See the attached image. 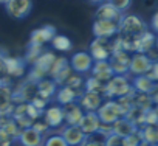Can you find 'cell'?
<instances>
[{
  "label": "cell",
  "instance_id": "obj_40",
  "mask_svg": "<svg viewBox=\"0 0 158 146\" xmlns=\"http://www.w3.org/2000/svg\"><path fill=\"white\" fill-rule=\"evenodd\" d=\"M81 146H106L104 140H96V138H92V137H87Z\"/></svg>",
  "mask_w": 158,
  "mask_h": 146
},
{
  "label": "cell",
  "instance_id": "obj_30",
  "mask_svg": "<svg viewBox=\"0 0 158 146\" xmlns=\"http://www.w3.org/2000/svg\"><path fill=\"white\" fill-rule=\"evenodd\" d=\"M51 45H53L56 50H59V51H70L71 47H73L71 41H70L67 36H62V34H56V36L53 37V41H51Z\"/></svg>",
  "mask_w": 158,
  "mask_h": 146
},
{
  "label": "cell",
  "instance_id": "obj_4",
  "mask_svg": "<svg viewBox=\"0 0 158 146\" xmlns=\"http://www.w3.org/2000/svg\"><path fill=\"white\" fill-rule=\"evenodd\" d=\"M130 54L129 51L123 50L118 39L113 41V53L109 59L110 67L113 70V75H124V73L129 71V64H130Z\"/></svg>",
  "mask_w": 158,
  "mask_h": 146
},
{
  "label": "cell",
  "instance_id": "obj_22",
  "mask_svg": "<svg viewBox=\"0 0 158 146\" xmlns=\"http://www.w3.org/2000/svg\"><path fill=\"white\" fill-rule=\"evenodd\" d=\"M56 86H57V84H56L53 79L45 78V79H42V81L37 83L36 95L40 97V98H44V100H47V101H50V98H51L53 95H56V92H57Z\"/></svg>",
  "mask_w": 158,
  "mask_h": 146
},
{
  "label": "cell",
  "instance_id": "obj_21",
  "mask_svg": "<svg viewBox=\"0 0 158 146\" xmlns=\"http://www.w3.org/2000/svg\"><path fill=\"white\" fill-rule=\"evenodd\" d=\"M14 101H13V90L10 86H5L0 89V114H13L14 110Z\"/></svg>",
  "mask_w": 158,
  "mask_h": 146
},
{
  "label": "cell",
  "instance_id": "obj_26",
  "mask_svg": "<svg viewBox=\"0 0 158 146\" xmlns=\"http://www.w3.org/2000/svg\"><path fill=\"white\" fill-rule=\"evenodd\" d=\"M146 112H147V110H144V109H139V107L132 106V109L126 114V118H127L135 127L141 129V127L146 124Z\"/></svg>",
  "mask_w": 158,
  "mask_h": 146
},
{
  "label": "cell",
  "instance_id": "obj_32",
  "mask_svg": "<svg viewBox=\"0 0 158 146\" xmlns=\"http://www.w3.org/2000/svg\"><path fill=\"white\" fill-rule=\"evenodd\" d=\"M44 53V48L42 45H36V44H30L28 50H27V54H25V62L28 64H34L36 59Z\"/></svg>",
  "mask_w": 158,
  "mask_h": 146
},
{
  "label": "cell",
  "instance_id": "obj_47",
  "mask_svg": "<svg viewBox=\"0 0 158 146\" xmlns=\"http://www.w3.org/2000/svg\"><path fill=\"white\" fill-rule=\"evenodd\" d=\"M6 2H8V0H0V3H2V5H5Z\"/></svg>",
  "mask_w": 158,
  "mask_h": 146
},
{
  "label": "cell",
  "instance_id": "obj_33",
  "mask_svg": "<svg viewBox=\"0 0 158 146\" xmlns=\"http://www.w3.org/2000/svg\"><path fill=\"white\" fill-rule=\"evenodd\" d=\"M44 146H68L60 134H51L44 138Z\"/></svg>",
  "mask_w": 158,
  "mask_h": 146
},
{
  "label": "cell",
  "instance_id": "obj_8",
  "mask_svg": "<svg viewBox=\"0 0 158 146\" xmlns=\"http://www.w3.org/2000/svg\"><path fill=\"white\" fill-rule=\"evenodd\" d=\"M93 58L90 56V53L87 51H77L71 56L70 59V65L73 68L74 73H79V75H82V73H87L92 70L93 67Z\"/></svg>",
  "mask_w": 158,
  "mask_h": 146
},
{
  "label": "cell",
  "instance_id": "obj_10",
  "mask_svg": "<svg viewBox=\"0 0 158 146\" xmlns=\"http://www.w3.org/2000/svg\"><path fill=\"white\" fill-rule=\"evenodd\" d=\"M92 30H93L95 37L112 39L115 34H118V22H113V20H102V19H95Z\"/></svg>",
  "mask_w": 158,
  "mask_h": 146
},
{
  "label": "cell",
  "instance_id": "obj_50",
  "mask_svg": "<svg viewBox=\"0 0 158 146\" xmlns=\"http://www.w3.org/2000/svg\"><path fill=\"white\" fill-rule=\"evenodd\" d=\"M155 146H158V144H155Z\"/></svg>",
  "mask_w": 158,
  "mask_h": 146
},
{
  "label": "cell",
  "instance_id": "obj_43",
  "mask_svg": "<svg viewBox=\"0 0 158 146\" xmlns=\"http://www.w3.org/2000/svg\"><path fill=\"white\" fill-rule=\"evenodd\" d=\"M150 27H152V30H153V31H156V33H158V8H156L155 14L152 16V20H150Z\"/></svg>",
  "mask_w": 158,
  "mask_h": 146
},
{
  "label": "cell",
  "instance_id": "obj_49",
  "mask_svg": "<svg viewBox=\"0 0 158 146\" xmlns=\"http://www.w3.org/2000/svg\"><path fill=\"white\" fill-rule=\"evenodd\" d=\"M141 146H150V144H147V143H144V141H143V143H141Z\"/></svg>",
  "mask_w": 158,
  "mask_h": 146
},
{
  "label": "cell",
  "instance_id": "obj_24",
  "mask_svg": "<svg viewBox=\"0 0 158 146\" xmlns=\"http://www.w3.org/2000/svg\"><path fill=\"white\" fill-rule=\"evenodd\" d=\"M112 129H113V134H116V135H119V137L124 138V137L133 134L138 127H135L126 117H121V118H118V120L112 124Z\"/></svg>",
  "mask_w": 158,
  "mask_h": 146
},
{
  "label": "cell",
  "instance_id": "obj_17",
  "mask_svg": "<svg viewBox=\"0 0 158 146\" xmlns=\"http://www.w3.org/2000/svg\"><path fill=\"white\" fill-rule=\"evenodd\" d=\"M19 141L22 146H44V135L31 126L22 129L19 135Z\"/></svg>",
  "mask_w": 158,
  "mask_h": 146
},
{
  "label": "cell",
  "instance_id": "obj_15",
  "mask_svg": "<svg viewBox=\"0 0 158 146\" xmlns=\"http://www.w3.org/2000/svg\"><path fill=\"white\" fill-rule=\"evenodd\" d=\"M92 76L96 78L101 83H109L115 75H113V70L110 67L109 61H95L93 67H92Z\"/></svg>",
  "mask_w": 158,
  "mask_h": 146
},
{
  "label": "cell",
  "instance_id": "obj_36",
  "mask_svg": "<svg viewBox=\"0 0 158 146\" xmlns=\"http://www.w3.org/2000/svg\"><path fill=\"white\" fill-rule=\"evenodd\" d=\"M104 143L106 146H124V138L116 134H112L107 138H104Z\"/></svg>",
  "mask_w": 158,
  "mask_h": 146
},
{
  "label": "cell",
  "instance_id": "obj_20",
  "mask_svg": "<svg viewBox=\"0 0 158 146\" xmlns=\"http://www.w3.org/2000/svg\"><path fill=\"white\" fill-rule=\"evenodd\" d=\"M25 59L22 58H10L6 56V70L10 78H20L25 73Z\"/></svg>",
  "mask_w": 158,
  "mask_h": 146
},
{
  "label": "cell",
  "instance_id": "obj_14",
  "mask_svg": "<svg viewBox=\"0 0 158 146\" xmlns=\"http://www.w3.org/2000/svg\"><path fill=\"white\" fill-rule=\"evenodd\" d=\"M84 115H85V112L82 110V107L77 103H71V104L64 106V120H65L67 126H79Z\"/></svg>",
  "mask_w": 158,
  "mask_h": 146
},
{
  "label": "cell",
  "instance_id": "obj_46",
  "mask_svg": "<svg viewBox=\"0 0 158 146\" xmlns=\"http://www.w3.org/2000/svg\"><path fill=\"white\" fill-rule=\"evenodd\" d=\"M90 2H93V3H99V2H102V0H90Z\"/></svg>",
  "mask_w": 158,
  "mask_h": 146
},
{
  "label": "cell",
  "instance_id": "obj_28",
  "mask_svg": "<svg viewBox=\"0 0 158 146\" xmlns=\"http://www.w3.org/2000/svg\"><path fill=\"white\" fill-rule=\"evenodd\" d=\"M153 84H155V83H153L152 79H149L146 75H143V76H136V78L133 79L132 87H133V90L138 92V93H149V92L152 90Z\"/></svg>",
  "mask_w": 158,
  "mask_h": 146
},
{
  "label": "cell",
  "instance_id": "obj_42",
  "mask_svg": "<svg viewBox=\"0 0 158 146\" xmlns=\"http://www.w3.org/2000/svg\"><path fill=\"white\" fill-rule=\"evenodd\" d=\"M149 97H150L152 103H153L155 106H158V84H153L152 90L149 92Z\"/></svg>",
  "mask_w": 158,
  "mask_h": 146
},
{
  "label": "cell",
  "instance_id": "obj_29",
  "mask_svg": "<svg viewBox=\"0 0 158 146\" xmlns=\"http://www.w3.org/2000/svg\"><path fill=\"white\" fill-rule=\"evenodd\" d=\"M132 101H133L135 107H139V109H144V110H149L153 106L149 93H138V92H135L133 97H132Z\"/></svg>",
  "mask_w": 158,
  "mask_h": 146
},
{
  "label": "cell",
  "instance_id": "obj_38",
  "mask_svg": "<svg viewBox=\"0 0 158 146\" xmlns=\"http://www.w3.org/2000/svg\"><path fill=\"white\" fill-rule=\"evenodd\" d=\"M13 138L2 129V127H0V146H13Z\"/></svg>",
  "mask_w": 158,
  "mask_h": 146
},
{
  "label": "cell",
  "instance_id": "obj_6",
  "mask_svg": "<svg viewBox=\"0 0 158 146\" xmlns=\"http://www.w3.org/2000/svg\"><path fill=\"white\" fill-rule=\"evenodd\" d=\"M96 114L99 117V121L106 123V124H113L118 118L124 117L123 109L119 107L118 101H115V100H109V101L102 103Z\"/></svg>",
  "mask_w": 158,
  "mask_h": 146
},
{
  "label": "cell",
  "instance_id": "obj_7",
  "mask_svg": "<svg viewBox=\"0 0 158 146\" xmlns=\"http://www.w3.org/2000/svg\"><path fill=\"white\" fill-rule=\"evenodd\" d=\"M5 10L13 19H25L33 10V0H8L5 3Z\"/></svg>",
  "mask_w": 158,
  "mask_h": 146
},
{
  "label": "cell",
  "instance_id": "obj_16",
  "mask_svg": "<svg viewBox=\"0 0 158 146\" xmlns=\"http://www.w3.org/2000/svg\"><path fill=\"white\" fill-rule=\"evenodd\" d=\"M99 126H101V121L96 112H85L82 121L79 123V127L82 129V132L87 137H93L95 134H98Z\"/></svg>",
  "mask_w": 158,
  "mask_h": 146
},
{
  "label": "cell",
  "instance_id": "obj_45",
  "mask_svg": "<svg viewBox=\"0 0 158 146\" xmlns=\"http://www.w3.org/2000/svg\"><path fill=\"white\" fill-rule=\"evenodd\" d=\"M152 110H153V117H155V124H158V106L152 107Z\"/></svg>",
  "mask_w": 158,
  "mask_h": 146
},
{
  "label": "cell",
  "instance_id": "obj_11",
  "mask_svg": "<svg viewBox=\"0 0 158 146\" xmlns=\"http://www.w3.org/2000/svg\"><path fill=\"white\" fill-rule=\"evenodd\" d=\"M54 36H56V28L53 25H44V27H39V28L31 31L30 44H36V45L44 47L45 44L51 42Z\"/></svg>",
  "mask_w": 158,
  "mask_h": 146
},
{
  "label": "cell",
  "instance_id": "obj_37",
  "mask_svg": "<svg viewBox=\"0 0 158 146\" xmlns=\"http://www.w3.org/2000/svg\"><path fill=\"white\" fill-rule=\"evenodd\" d=\"M146 76H147L149 79H152L153 83H158V61H153V62H152L149 71L146 73Z\"/></svg>",
  "mask_w": 158,
  "mask_h": 146
},
{
  "label": "cell",
  "instance_id": "obj_18",
  "mask_svg": "<svg viewBox=\"0 0 158 146\" xmlns=\"http://www.w3.org/2000/svg\"><path fill=\"white\" fill-rule=\"evenodd\" d=\"M95 17L96 19H102V20H113V22H118L123 19V13H119L110 2H104L98 6L96 13H95Z\"/></svg>",
  "mask_w": 158,
  "mask_h": 146
},
{
  "label": "cell",
  "instance_id": "obj_41",
  "mask_svg": "<svg viewBox=\"0 0 158 146\" xmlns=\"http://www.w3.org/2000/svg\"><path fill=\"white\" fill-rule=\"evenodd\" d=\"M33 127H34V129H36L37 132H40L42 135H44V134H45V132L48 131V124H47V123H45L44 120H37V121H36V123L33 124Z\"/></svg>",
  "mask_w": 158,
  "mask_h": 146
},
{
  "label": "cell",
  "instance_id": "obj_35",
  "mask_svg": "<svg viewBox=\"0 0 158 146\" xmlns=\"http://www.w3.org/2000/svg\"><path fill=\"white\" fill-rule=\"evenodd\" d=\"M107 2H110L119 13L127 11L130 8V5H132V0H107Z\"/></svg>",
  "mask_w": 158,
  "mask_h": 146
},
{
  "label": "cell",
  "instance_id": "obj_31",
  "mask_svg": "<svg viewBox=\"0 0 158 146\" xmlns=\"http://www.w3.org/2000/svg\"><path fill=\"white\" fill-rule=\"evenodd\" d=\"M85 90L92 93H98V95H106V84L92 76L85 81Z\"/></svg>",
  "mask_w": 158,
  "mask_h": 146
},
{
  "label": "cell",
  "instance_id": "obj_5",
  "mask_svg": "<svg viewBox=\"0 0 158 146\" xmlns=\"http://www.w3.org/2000/svg\"><path fill=\"white\" fill-rule=\"evenodd\" d=\"M113 53V41L106 37H95L90 44V56L93 61H109Z\"/></svg>",
  "mask_w": 158,
  "mask_h": 146
},
{
  "label": "cell",
  "instance_id": "obj_48",
  "mask_svg": "<svg viewBox=\"0 0 158 146\" xmlns=\"http://www.w3.org/2000/svg\"><path fill=\"white\" fill-rule=\"evenodd\" d=\"M155 48L158 50V37H156V42H155Z\"/></svg>",
  "mask_w": 158,
  "mask_h": 146
},
{
  "label": "cell",
  "instance_id": "obj_25",
  "mask_svg": "<svg viewBox=\"0 0 158 146\" xmlns=\"http://www.w3.org/2000/svg\"><path fill=\"white\" fill-rule=\"evenodd\" d=\"M77 98H79V93H77L76 90H73L71 87H68V86H62V87L56 92V100H57V103L62 104V106L76 103Z\"/></svg>",
  "mask_w": 158,
  "mask_h": 146
},
{
  "label": "cell",
  "instance_id": "obj_9",
  "mask_svg": "<svg viewBox=\"0 0 158 146\" xmlns=\"http://www.w3.org/2000/svg\"><path fill=\"white\" fill-rule=\"evenodd\" d=\"M152 59L144 54V53H135L130 58V64H129V71L135 76H143L149 71L150 65H152Z\"/></svg>",
  "mask_w": 158,
  "mask_h": 146
},
{
  "label": "cell",
  "instance_id": "obj_1",
  "mask_svg": "<svg viewBox=\"0 0 158 146\" xmlns=\"http://www.w3.org/2000/svg\"><path fill=\"white\" fill-rule=\"evenodd\" d=\"M147 31L146 22L135 16V14H127L123 16V19L118 24V42L123 50L126 51H136V41L138 37Z\"/></svg>",
  "mask_w": 158,
  "mask_h": 146
},
{
  "label": "cell",
  "instance_id": "obj_34",
  "mask_svg": "<svg viewBox=\"0 0 158 146\" xmlns=\"http://www.w3.org/2000/svg\"><path fill=\"white\" fill-rule=\"evenodd\" d=\"M143 143V135H141V131L136 129L133 134L124 137V146H141Z\"/></svg>",
  "mask_w": 158,
  "mask_h": 146
},
{
  "label": "cell",
  "instance_id": "obj_19",
  "mask_svg": "<svg viewBox=\"0 0 158 146\" xmlns=\"http://www.w3.org/2000/svg\"><path fill=\"white\" fill-rule=\"evenodd\" d=\"M44 121L48 124V127H59L64 120V107L60 106H51L44 110Z\"/></svg>",
  "mask_w": 158,
  "mask_h": 146
},
{
  "label": "cell",
  "instance_id": "obj_12",
  "mask_svg": "<svg viewBox=\"0 0 158 146\" xmlns=\"http://www.w3.org/2000/svg\"><path fill=\"white\" fill-rule=\"evenodd\" d=\"M77 104L82 107L84 112H98V109L102 104V95L84 90L82 95L77 98Z\"/></svg>",
  "mask_w": 158,
  "mask_h": 146
},
{
  "label": "cell",
  "instance_id": "obj_27",
  "mask_svg": "<svg viewBox=\"0 0 158 146\" xmlns=\"http://www.w3.org/2000/svg\"><path fill=\"white\" fill-rule=\"evenodd\" d=\"M139 131H141L144 143H147L150 146L158 144V124H144Z\"/></svg>",
  "mask_w": 158,
  "mask_h": 146
},
{
  "label": "cell",
  "instance_id": "obj_39",
  "mask_svg": "<svg viewBox=\"0 0 158 146\" xmlns=\"http://www.w3.org/2000/svg\"><path fill=\"white\" fill-rule=\"evenodd\" d=\"M0 76L10 78L8 76V70H6V56L0 53Z\"/></svg>",
  "mask_w": 158,
  "mask_h": 146
},
{
  "label": "cell",
  "instance_id": "obj_13",
  "mask_svg": "<svg viewBox=\"0 0 158 146\" xmlns=\"http://www.w3.org/2000/svg\"><path fill=\"white\" fill-rule=\"evenodd\" d=\"M60 135L64 137L68 146H81L82 141L87 138V135L82 132V129L79 126H67V124L62 129Z\"/></svg>",
  "mask_w": 158,
  "mask_h": 146
},
{
  "label": "cell",
  "instance_id": "obj_2",
  "mask_svg": "<svg viewBox=\"0 0 158 146\" xmlns=\"http://www.w3.org/2000/svg\"><path fill=\"white\" fill-rule=\"evenodd\" d=\"M40 115H44V112H42V110H37L31 103L16 104V106H14V110H13V120L17 123V126H19L20 129L31 127V126L39 120Z\"/></svg>",
  "mask_w": 158,
  "mask_h": 146
},
{
  "label": "cell",
  "instance_id": "obj_3",
  "mask_svg": "<svg viewBox=\"0 0 158 146\" xmlns=\"http://www.w3.org/2000/svg\"><path fill=\"white\" fill-rule=\"evenodd\" d=\"M135 90L124 75H115L109 83H106V97L107 98H123L132 95Z\"/></svg>",
  "mask_w": 158,
  "mask_h": 146
},
{
  "label": "cell",
  "instance_id": "obj_44",
  "mask_svg": "<svg viewBox=\"0 0 158 146\" xmlns=\"http://www.w3.org/2000/svg\"><path fill=\"white\" fill-rule=\"evenodd\" d=\"M10 81H11V78H3V76H0V89L5 87V86H10Z\"/></svg>",
  "mask_w": 158,
  "mask_h": 146
},
{
  "label": "cell",
  "instance_id": "obj_23",
  "mask_svg": "<svg viewBox=\"0 0 158 146\" xmlns=\"http://www.w3.org/2000/svg\"><path fill=\"white\" fill-rule=\"evenodd\" d=\"M155 42H156L155 34H152L150 31L143 33L138 37V41H136V51L135 53H144V54H147L152 48H155Z\"/></svg>",
  "mask_w": 158,
  "mask_h": 146
}]
</instances>
